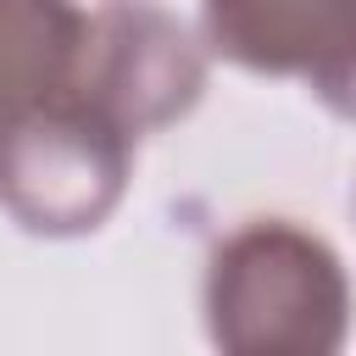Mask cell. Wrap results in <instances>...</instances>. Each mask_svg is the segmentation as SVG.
Masks as SVG:
<instances>
[{
    "instance_id": "1",
    "label": "cell",
    "mask_w": 356,
    "mask_h": 356,
    "mask_svg": "<svg viewBox=\"0 0 356 356\" xmlns=\"http://www.w3.org/2000/svg\"><path fill=\"white\" fill-rule=\"evenodd\" d=\"M206 317L222 356H339L350 284L317 234L245 222L211 256Z\"/></svg>"
},
{
    "instance_id": "3",
    "label": "cell",
    "mask_w": 356,
    "mask_h": 356,
    "mask_svg": "<svg viewBox=\"0 0 356 356\" xmlns=\"http://www.w3.org/2000/svg\"><path fill=\"white\" fill-rule=\"evenodd\" d=\"M206 61L184 22L150 6H111L83 22V44L67 78V95L95 106L128 139L184 117L200 100Z\"/></svg>"
},
{
    "instance_id": "5",
    "label": "cell",
    "mask_w": 356,
    "mask_h": 356,
    "mask_svg": "<svg viewBox=\"0 0 356 356\" xmlns=\"http://www.w3.org/2000/svg\"><path fill=\"white\" fill-rule=\"evenodd\" d=\"M83 22L67 0H0V128L67 89Z\"/></svg>"
},
{
    "instance_id": "2",
    "label": "cell",
    "mask_w": 356,
    "mask_h": 356,
    "mask_svg": "<svg viewBox=\"0 0 356 356\" xmlns=\"http://www.w3.org/2000/svg\"><path fill=\"white\" fill-rule=\"evenodd\" d=\"M128 156L134 139L61 89L0 128V200L33 234H83L117 206Z\"/></svg>"
},
{
    "instance_id": "4",
    "label": "cell",
    "mask_w": 356,
    "mask_h": 356,
    "mask_svg": "<svg viewBox=\"0 0 356 356\" xmlns=\"http://www.w3.org/2000/svg\"><path fill=\"white\" fill-rule=\"evenodd\" d=\"M206 33L250 72L306 78L356 122V0H206Z\"/></svg>"
}]
</instances>
